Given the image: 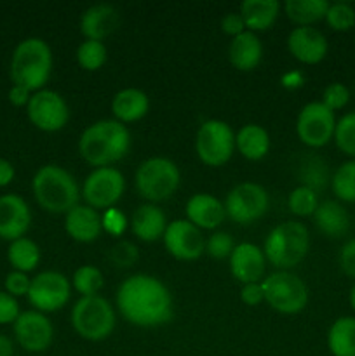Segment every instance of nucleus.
Returning a JSON list of instances; mask_svg holds the SVG:
<instances>
[{
	"label": "nucleus",
	"instance_id": "f257e3e1",
	"mask_svg": "<svg viewBox=\"0 0 355 356\" xmlns=\"http://www.w3.org/2000/svg\"><path fill=\"white\" fill-rule=\"evenodd\" d=\"M117 308L132 325L159 327L173 318V296L159 278L138 273L120 284Z\"/></svg>",
	"mask_w": 355,
	"mask_h": 356
},
{
	"label": "nucleus",
	"instance_id": "f03ea898",
	"mask_svg": "<svg viewBox=\"0 0 355 356\" xmlns=\"http://www.w3.org/2000/svg\"><path fill=\"white\" fill-rule=\"evenodd\" d=\"M131 148V132L118 120H97L82 132L79 152L93 167H111Z\"/></svg>",
	"mask_w": 355,
	"mask_h": 356
},
{
	"label": "nucleus",
	"instance_id": "7ed1b4c3",
	"mask_svg": "<svg viewBox=\"0 0 355 356\" xmlns=\"http://www.w3.org/2000/svg\"><path fill=\"white\" fill-rule=\"evenodd\" d=\"M14 86L31 94L44 89L52 73V51L44 38L28 37L14 47L9 66Z\"/></svg>",
	"mask_w": 355,
	"mask_h": 356
},
{
	"label": "nucleus",
	"instance_id": "20e7f679",
	"mask_svg": "<svg viewBox=\"0 0 355 356\" xmlns=\"http://www.w3.org/2000/svg\"><path fill=\"white\" fill-rule=\"evenodd\" d=\"M31 191L44 211L52 214H66L79 205L80 191L77 179L56 163H45L38 167L31 179Z\"/></svg>",
	"mask_w": 355,
	"mask_h": 356
},
{
	"label": "nucleus",
	"instance_id": "39448f33",
	"mask_svg": "<svg viewBox=\"0 0 355 356\" xmlns=\"http://www.w3.org/2000/svg\"><path fill=\"white\" fill-rule=\"evenodd\" d=\"M310 250V233L303 222L284 221L275 226L265 240L263 252L278 270L289 271L298 266Z\"/></svg>",
	"mask_w": 355,
	"mask_h": 356
},
{
	"label": "nucleus",
	"instance_id": "423d86ee",
	"mask_svg": "<svg viewBox=\"0 0 355 356\" xmlns=\"http://www.w3.org/2000/svg\"><path fill=\"white\" fill-rule=\"evenodd\" d=\"M136 190L148 204L169 200L178 191L181 172L176 163L164 156H152L139 163L134 174Z\"/></svg>",
	"mask_w": 355,
	"mask_h": 356
},
{
	"label": "nucleus",
	"instance_id": "0eeeda50",
	"mask_svg": "<svg viewBox=\"0 0 355 356\" xmlns=\"http://www.w3.org/2000/svg\"><path fill=\"white\" fill-rule=\"evenodd\" d=\"M72 325L82 339L104 341L115 329L113 306L100 294L80 298L72 309Z\"/></svg>",
	"mask_w": 355,
	"mask_h": 356
},
{
	"label": "nucleus",
	"instance_id": "6e6552de",
	"mask_svg": "<svg viewBox=\"0 0 355 356\" xmlns=\"http://www.w3.org/2000/svg\"><path fill=\"white\" fill-rule=\"evenodd\" d=\"M265 302L282 315H296L308 305V287L292 271L278 270L261 280Z\"/></svg>",
	"mask_w": 355,
	"mask_h": 356
},
{
	"label": "nucleus",
	"instance_id": "1a4fd4ad",
	"mask_svg": "<svg viewBox=\"0 0 355 356\" xmlns=\"http://www.w3.org/2000/svg\"><path fill=\"white\" fill-rule=\"evenodd\" d=\"M195 149L202 163L209 167H221L232 159L235 149V134L226 122L211 118L198 127Z\"/></svg>",
	"mask_w": 355,
	"mask_h": 356
},
{
	"label": "nucleus",
	"instance_id": "9d476101",
	"mask_svg": "<svg viewBox=\"0 0 355 356\" xmlns=\"http://www.w3.org/2000/svg\"><path fill=\"white\" fill-rule=\"evenodd\" d=\"M270 197L258 183H240L230 190L225 200L226 216L237 225H251L267 214Z\"/></svg>",
	"mask_w": 355,
	"mask_h": 356
},
{
	"label": "nucleus",
	"instance_id": "9b49d317",
	"mask_svg": "<svg viewBox=\"0 0 355 356\" xmlns=\"http://www.w3.org/2000/svg\"><path fill=\"white\" fill-rule=\"evenodd\" d=\"M336 117L322 101H310L296 118V134L308 148H322L334 138Z\"/></svg>",
	"mask_w": 355,
	"mask_h": 356
},
{
	"label": "nucleus",
	"instance_id": "f8f14e48",
	"mask_svg": "<svg viewBox=\"0 0 355 356\" xmlns=\"http://www.w3.org/2000/svg\"><path fill=\"white\" fill-rule=\"evenodd\" d=\"M72 296L68 278L59 271H42L31 278L28 302L40 313H54L65 308Z\"/></svg>",
	"mask_w": 355,
	"mask_h": 356
},
{
	"label": "nucleus",
	"instance_id": "ddd939ff",
	"mask_svg": "<svg viewBox=\"0 0 355 356\" xmlns=\"http://www.w3.org/2000/svg\"><path fill=\"white\" fill-rule=\"evenodd\" d=\"M125 177L115 167H97L82 184V198L93 209H110L122 198Z\"/></svg>",
	"mask_w": 355,
	"mask_h": 356
},
{
	"label": "nucleus",
	"instance_id": "4468645a",
	"mask_svg": "<svg viewBox=\"0 0 355 356\" xmlns=\"http://www.w3.org/2000/svg\"><path fill=\"white\" fill-rule=\"evenodd\" d=\"M26 115L38 131L58 132L68 124L70 110L61 94L51 89H42L31 94Z\"/></svg>",
	"mask_w": 355,
	"mask_h": 356
},
{
	"label": "nucleus",
	"instance_id": "2eb2a0df",
	"mask_svg": "<svg viewBox=\"0 0 355 356\" xmlns=\"http://www.w3.org/2000/svg\"><path fill=\"white\" fill-rule=\"evenodd\" d=\"M13 330L17 344L28 353H42L49 350L54 339V327L51 320L37 309L21 312Z\"/></svg>",
	"mask_w": 355,
	"mask_h": 356
},
{
	"label": "nucleus",
	"instance_id": "dca6fc26",
	"mask_svg": "<svg viewBox=\"0 0 355 356\" xmlns=\"http://www.w3.org/2000/svg\"><path fill=\"white\" fill-rule=\"evenodd\" d=\"M162 238L167 252L178 261H195L205 252L202 229H198L187 219L171 221Z\"/></svg>",
	"mask_w": 355,
	"mask_h": 356
},
{
	"label": "nucleus",
	"instance_id": "f3484780",
	"mask_svg": "<svg viewBox=\"0 0 355 356\" xmlns=\"http://www.w3.org/2000/svg\"><path fill=\"white\" fill-rule=\"evenodd\" d=\"M31 226V211L23 197L6 193L0 197V238L14 242L23 238Z\"/></svg>",
	"mask_w": 355,
	"mask_h": 356
},
{
	"label": "nucleus",
	"instance_id": "a211bd4d",
	"mask_svg": "<svg viewBox=\"0 0 355 356\" xmlns=\"http://www.w3.org/2000/svg\"><path fill=\"white\" fill-rule=\"evenodd\" d=\"M228 259L233 278H237L242 285L261 282L265 270H267V257H265L263 249L258 247L256 243H239L232 250Z\"/></svg>",
	"mask_w": 355,
	"mask_h": 356
},
{
	"label": "nucleus",
	"instance_id": "6ab92c4d",
	"mask_svg": "<svg viewBox=\"0 0 355 356\" xmlns=\"http://www.w3.org/2000/svg\"><path fill=\"white\" fill-rule=\"evenodd\" d=\"M287 49L299 63L317 65L329 51L326 35L313 26H296L287 37Z\"/></svg>",
	"mask_w": 355,
	"mask_h": 356
},
{
	"label": "nucleus",
	"instance_id": "aec40b11",
	"mask_svg": "<svg viewBox=\"0 0 355 356\" xmlns=\"http://www.w3.org/2000/svg\"><path fill=\"white\" fill-rule=\"evenodd\" d=\"M187 221L198 229H216L225 221V204L211 193H195L184 205Z\"/></svg>",
	"mask_w": 355,
	"mask_h": 356
},
{
	"label": "nucleus",
	"instance_id": "412c9836",
	"mask_svg": "<svg viewBox=\"0 0 355 356\" xmlns=\"http://www.w3.org/2000/svg\"><path fill=\"white\" fill-rule=\"evenodd\" d=\"M120 23L118 10L110 3H96L87 7L80 16V33L86 40L103 42L108 35L113 33Z\"/></svg>",
	"mask_w": 355,
	"mask_h": 356
},
{
	"label": "nucleus",
	"instance_id": "4be33fe9",
	"mask_svg": "<svg viewBox=\"0 0 355 356\" xmlns=\"http://www.w3.org/2000/svg\"><path fill=\"white\" fill-rule=\"evenodd\" d=\"M65 229L75 242L90 243L100 238L103 219L96 209L79 204L65 214Z\"/></svg>",
	"mask_w": 355,
	"mask_h": 356
},
{
	"label": "nucleus",
	"instance_id": "5701e85b",
	"mask_svg": "<svg viewBox=\"0 0 355 356\" xmlns=\"http://www.w3.org/2000/svg\"><path fill=\"white\" fill-rule=\"evenodd\" d=\"M167 218L157 204H143L131 218V232L141 242H157L167 228Z\"/></svg>",
	"mask_w": 355,
	"mask_h": 356
},
{
	"label": "nucleus",
	"instance_id": "b1692460",
	"mask_svg": "<svg viewBox=\"0 0 355 356\" xmlns=\"http://www.w3.org/2000/svg\"><path fill=\"white\" fill-rule=\"evenodd\" d=\"M312 218L319 232L329 238H343L350 229V214L338 200L320 202Z\"/></svg>",
	"mask_w": 355,
	"mask_h": 356
},
{
	"label": "nucleus",
	"instance_id": "393cba45",
	"mask_svg": "<svg viewBox=\"0 0 355 356\" xmlns=\"http://www.w3.org/2000/svg\"><path fill=\"white\" fill-rule=\"evenodd\" d=\"M261 58H263V44L253 31L246 30L230 42L228 59L233 68L240 72H251L260 65Z\"/></svg>",
	"mask_w": 355,
	"mask_h": 356
},
{
	"label": "nucleus",
	"instance_id": "a878e982",
	"mask_svg": "<svg viewBox=\"0 0 355 356\" xmlns=\"http://www.w3.org/2000/svg\"><path fill=\"white\" fill-rule=\"evenodd\" d=\"M148 110L150 97L146 96L145 90L136 89V87L118 90L111 99V111H113L115 120H118L120 124L141 120L148 113Z\"/></svg>",
	"mask_w": 355,
	"mask_h": 356
},
{
	"label": "nucleus",
	"instance_id": "bb28decb",
	"mask_svg": "<svg viewBox=\"0 0 355 356\" xmlns=\"http://www.w3.org/2000/svg\"><path fill=\"white\" fill-rule=\"evenodd\" d=\"M281 9L282 6L278 0H244L239 13L247 30L256 33L274 26Z\"/></svg>",
	"mask_w": 355,
	"mask_h": 356
},
{
	"label": "nucleus",
	"instance_id": "cd10ccee",
	"mask_svg": "<svg viewBox=\"0 0 355 356\" xmlns=\"http://www.w3.org/2000/svg\"><path fill=\"white\" fill-rule=\"evenodd\" d=\"M235 149L247 160H261L270 152V136L261 125L247 124L235 134Z\"/></svg>",
	"mask_w": 355,
	"mask_h": 356
},
{
	"label": "nucleus",
	"instance_id": "c85d7f7f",
	"mask_svg": "<svg viewBox=\"0 0 355 356\" xmlns=\"http://www.w3.org/2000/svg\"><path fill=\"white\" fill-rule=\"evenodd\" d=\"M327 348L333 356H355V316H340L327 330Z\"/></svg>",
	"mask_w": 355,
	"mask_h": 356
},
{
	"label": "nucleus",
	"instance_id": "c756f323",
	"mask_svg": "<svg viewBox=\"0 0 355 356\" xmlns=\"http://www.w3.org/2000/svg\"><path fill=\"white\" fill-rule=\"evenodd\" d=\"M329 3L327 0H285L282 9L298 26H313L326 17Z\"/></svg>",
	"mask_w": 355,
	"mask_h": 356
},
{
	"label": "nucleus",
	"instance_id": "7c9ffc66",
	"mask_svg": "<svg viewBox=\"0 0 355 356\" xmlns=\"http://www.w3.org/2000/svg\"><path fill=\"white\" fill-rule=\"evenodd\" d=\"M7 261L14 271L28 275L40 263V247L28 236L14 240L7 247Z\"/></svg>",
	"mask_w": 355,
	"mask_h": 356
},
{
	"label": "nucleus",
	"instance_id": "2f4dec72",
	"mask_svg": "<svg viewBox=\"0 0 355 356\" xmlns=\"http://www.w3.org/2000/svg\"><path fill=\"white\" fill-rule=\"evenodd\" d=\"M331 176L333 174L329 172V165L326 163V160L315 155L303 156L298 169V177L301 186H306L320 193L322 190H326L327 184H331Z\"/></svg>",
	"mask_w": 355,
	"mask_h": 356
},
{
	"label": "nucleus",
	"instance_id": "473e14b6",
	"mask_svg": "<svg viewBox=\"0 0 355 356\" xmlns=\"http://www.w3.org/2000/svg\"><path fill=\"white\" fill-rule=\"evenodd\" d=\"M331 190L341 204H355V160L341 163L331 176Z\"/></svg>",
	"mask_w": 355,
	"mask_h": 356
},
{
	"label": "nucleus",
	"instance_id": "72a5a7b5",
	"mask_svg": "<svg viewBox=\"0 0 355 356\" xmlns=\"http://www.w3.org/2000/svg\"><path fill=\"white\" fill-rule=\"evenodd\" d=\"M72 285L82 298L97 296V292H100L104 285L103 273H101L96 266H90V264L80 266L77 268L75 273H73Z\"/></svg>",
	"mask_w": 355,
	"mask_h": 356
},
{
	"label": "nucleus",
	"instance_id": "f704fd0d",
	"mask_svg": "<svg viewBox=\"0 0 355 356\" xmlns=\"http://www.w3.org/2000/svg\"><path fill=\"white\" fill-rule=\"evenodd\" d=\"M108 49L100 40H84L77 49V63L87 72H96L106 63Z\"/></svg>",
	"mask_w": 355,
	"mask_h": 356
},
{
	"label": "nucleus",
	"instance_id": "c9c22d12",
	"mask_svg": "<svg viewBox=\"0 0 355 356\" xmlns=\"http://www.w3.org/2000/svg\"><path fill=\"white\" fill-rule=\"evenodd\" d=\"M319 193L306 186H296L294 190L289 193L287 205L289 211L292 212L298 218H308V216H313V212L319 207Z\"/></svg>",
	"mask_w": 355,
	"mask_h": 356
},
{
	"label": "nucleus",
	"instance_id": "e433bc0d",
	"mask_svg": "<svg viewBox=\"0 0 355 356\" xmlns=\"http://www.w3.org/2000/svg\"><path fill=\"white\" fill-rule=\"evenodd\" d=\"M333 139L341 153L355 160V111L338 118Z\"/></svg>",
	"mask_w": 355,
	"mask_h": 356
},
{
	"label": "nucleus",
	"instance_id": "4c0bfd02",
	"mask_svg": "<svg viewBox=\"0 0 355 356\" xmlns=\"http://www.w3.org/2000/svg\"><path fill=\"white\" fill-rule=\"evenodd\" d=\"M324 21L334 31H350L355 28V7L348 2L329 3Z\"/></svg>",
	"mask_w": 355,
	"mask_h": 356
},
{
	"label": "nucleus",
	"instance_id": "58836bf2",
	"mask_svg": "<svg viewBox=\"0 0 355 356\" xmlns=\"http://www.w3.org/2000/svg\"><path fill=\"white\" fill-rule=\"evenodd\" d=\"M350 89L341 82H333L324 89L322 104H326L331 111L343 110L350 103Z\"/></svg>",
	"mask_w": 355,
	"mask_h": 356
},
{
	"label": "nucleus",
	"instance_id": "ea45409f",
	"mask_svg": "<svg viewBox=\"0 0 355 356\" xmlns=\"http://www.w3.org/2000/svg\"><path fill=\"white\" fill-rule=\"evenodd\" d=\"M233 249H235V243H233L232 235L226 232H214L205 242V252L214 259L230 257Z\"/></svg>",
	"mask_w": 355,
	"mask_h": 356
},
{
	"label": "nucleus",
	"instance_id": "a19ab883",
	"mask_svg": "<svg viewBox=\"0 0 355 356\" xmlns=\"http://www.w3.org/2000/svg\"><path fill=\"white\" fill-rule=\"evenodd\" d=\"M138 257H139L138 247H136L132 242H127V240L115 243L110 250L111 263L118 268H131L132 264L138 261Z\"/></svg>",
	"mask_w": 355,
	"mask_h": 356
},
{
	"label": "nucleus",
	"instance_id": "79ce46f5",
	"mask_svg": "<svg viewBox=\"0 0 355 356\" xmlns=\"http://www.w3.org/2000/svg\"><path fill=\"white\" fill-rule=\"evenodd\" d=\"M31 278L28 277L26 273H21V271H10L7 273L6 282H3V289H6L7 294H10L13 298H23V296H28V291H30Z\"/></svg>",
	"mask_w": 355,
	"mask_h": 356
},
{
	"label": "nucleus",
	"instance_id": "37998d69",
	"mask_svg": "<svg viewBox=\"0 0 355 356\" xmlns=\"http://www.w3.org/2000/svg\"><path fill=\"white\" fill-rule=\"evenodd\" d=\"M21 315L19 302L16 298L7 294L6 291H0V325H10Z\"/></svg>",
	"mask_w": 355,
	"mask_h": 356
},
{
	"label": "nucleus",
	"instance_id": "c03bdc74",
	"mask_svg": "<svg viewBox=\"0 0 355 356\" xmlns=\"http://www.w3.org/2000/svg\"><path fill=\"white\" fill-rule=\"evenodd\" d=\"M338 263H340L341 271L347 277L355 278V238L347 240L343 243V247L340 250V256H338Z\"/></svg>",
	"mask_w": 355,
	"mask_h": 356
},
{
	"label": "nucleus",
	"instance_id": "a18cd8bd",
	"mask_svg": "<svg viewBox=\"0 0 355 356\" xmlns=\"http://www.w3.org/2000/svg\"><path fill=\"white\" fill-rule=\"evenodd\" d=\"M221 30L233 38L237 37V35L244 33L247 28H246V23H244L242 16H240V13H228L221 19Z\"/></svg>",
	"mask_w": 355,
	"mask_h": 356
},
{
	"label": "nucleus",
	"instance_id": "49530a36",
	"mask_svg": "<svg viewBox=\"0 0 355 356\" xmlns=\"http://www.w3.org/2000/svg\"><path fill=\"white\" fill-rule=\"evenodd\" d=\"M240 301L247 306H258L265 301L263 287H261V282L258 284H246L240 291Z\"/></svg>",
	"mask_w": 355,
	"mask_h": 356
},
{
	"label": "nucleus",
	"instance_id": "de8ad7c7",
	"mask_svg": "<svg viewBox=\"0 0 355 356\" xmlns=\"http://www.w3.org/2000/svg\"><path fill=\"white\" fill-rule=\"evenodd\" d=\"M7 97H9V103L13 104V106L21 108V106H28V103H30L31 92L28 89H24V87L14 86V83H13V87L9 89V94H7Z\"/></svg>",
	"mask_w": 355,
	"mask_h": 356
},
{
	"label": "nucleus",
	"instance_id": "09e8293b",
	"mask_svg": "<svg viewBox=\"0 0 355 356\" xmlns=\"http://www.w3.org/2000/svg\"><path fill=\"white\" fill-rule=\"evenodd\" d=\"M124 226H125V221H124V216H122L120 212H117V211L108 212V216L104 218L103 228H106L108 232H111V233H118L124 229Z\"/></svg>",
	"mask_w": 355,
	"mask_h": 356
},
{
	"label": "nucleus",
	"instance_id": "8fccbe9b",
	"mask_svg": "<svg viewBox=\"0 0 355 356\" xmlns=\"http://www.w3.org/2000/svg\"><path fill=\"white\" fill-rule=\"evenodd\" d=\"M16 177V169L13 163L6 159H0V188L9 186Z\"/></svg>",
	"mask_w": 355,
	"mask_h": 356
},
{
	"label": "nucleus",
	"instance_id": "3c124183",
	"mask_svg": "<svg viewBox=\"0 0 355 356\" xmlns=\"http://www.w3.org/2000/svg\"><path fill=\"white\" fill-rule=\"evenodd\" d=\"M0 356H14L13 341L2 332H0Z\"/></svg>",
	"mask_w": 355,
	"mask_h": 356
},
{
	"label": "nucleus",
	"instance_id": "603ef678",
	"mask_svg": "<svg viewBox=\"0 0 355 356\" xmlns=\"http://www.w3.org/2000/svg\"><path fill=\"white\" fill-rule=\"evenodd\" d=\"M348 302H350L352 309H354V312H355V284L352 285V289H350V294H348Z\"/></svg>",
	"mask_w": 355,
	"mask_h": 356
}]
</instances>
